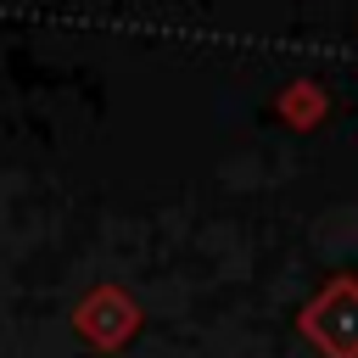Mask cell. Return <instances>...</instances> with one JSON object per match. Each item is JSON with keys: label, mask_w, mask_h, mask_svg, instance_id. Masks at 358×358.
<instances>
[{"label": "cell", "mask_w": 358, "mask_h": 358, "mask_svg": "<svg viewBox=\"0 0 358 358\" xmlns=\"http://www.w3.org/2000/svg\"><path fill=\"white\" fill-rule=\"evenodd\" d=\"M274 112L291 123V129H313L324 112H330V95L313 84V78H296V84H285L280 90V101H274Z\"/></svg>", "instance_id": "cell-3"}, {"label": "cell", "mask_w": 358, "mask_h": 358, "mask_svg": "<svg viewBox=\"0 0 358 358\" xmlns=\"http://www.w3.org/2000/svg\"><path fill=\"white\" fill-rule=\"evenodd\" d=\"M302 336L324 352V358H358V280L336 274L319 285V296L302 308Z\"/></svg>", "instance_id": "cell-1"}, {"label": "cell", "mask_w": 358, "mask_h": 358, "mask_svg": "<svg viewBox=\"0 0 358 358\" xmlns=\"http://www.w3.org/2000/svg\"><path fill=\"white\" fill-rule=\"evenodd\" d=\"M73 324H78V336H84L90 347L117 352V347L140 330V302H134L123 285H95V291H84V302L73 308Z\"/></svg>", "instance_id": "cell-2"}]
</instances>
